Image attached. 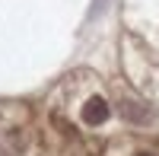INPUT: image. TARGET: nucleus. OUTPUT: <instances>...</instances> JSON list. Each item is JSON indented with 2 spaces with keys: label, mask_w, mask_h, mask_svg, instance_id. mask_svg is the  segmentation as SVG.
I'll return each mask as SVG.
<instances>
[{
  "label": "nucleus",
  "mask_w": 159,
  "mask_h": 156,
  "mask_svg": "<svg viewBox=\"0 0 159 156\" xmlns=\"http://www.w3.org/2000/svg\"><path fill=\"white\" fill-rule=\"evenodd\" d=\"M108 112H111L108 102L99 99V96H92L86 105H83V121H86V124H102L105 118H108Z\"/></svg>",
  "instance_id": "nucleus-1"
},
{
  "label": "nucleus",
  "mask_w": 159,
  "mask_h": 156,
  "mask_svg": "<svg viewBox=\"0 0 159 156\" xmlns=\"http://www.w3.org/2000/svg\"><path fill=\"white\" fill-rule=\"evenodd\" d=\"M108 3H111V0H92V10H89V19H96V16H102V13L108 10Z\"/></svg>",
  "instance_id": "nucleus-2"
},
{
  "label": "nucleus",
  "mask_w": 159,
  "mask_h": 156,
  "mask_svg": "<svg viewBox=\"0 0 159 156\" xmlns=\"http://www.w3.org/2000/svg\"><path fill=\"white\" fill-rule=\"evenodd\" d=\"M140 156H150V153H140Z\"/></svg>",
  "instance_id": "nucleus-3"
}]
</instances>
